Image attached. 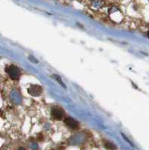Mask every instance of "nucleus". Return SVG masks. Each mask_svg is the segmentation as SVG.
<instances>
[{
  "label": "nucleus",
  "mask_w": 149,
  "mask_h": 150,
  "mask_svg": "<svg viewBox=\"0 0 149 150\" xmlns=\"http://www.w3.org/2000/svg\"><path fill=\"white\" fill-rule=\"evenodd\" d=\"M6 72L13 80H18L21 76V72L17 66L14 65H8L6 68Z\"/></svg>",
  "instance_id": "obj_1"
},
{
  "label": "nucleus",
  "mask_w": 149,
  "mask_h": 150,
  "mask_svg": "<svg viewBox=\"0 0 149 150\" xmlns=\"http://www.w3.org/2000/svg\"><path fill=\"white\" fill-rule=\"evenodd\" d=\"M54 77H56V79L57 80V81H59V82L60 83V84H61V86H62L63 87H64V88H66V86H65V85H64V83H62V81L61 80V79H60V77H59V76H56V75H55Z\"/></svg>",
  "instance_id": "obj_6"
},
{
  "label": "nucleus",
  "mask_w": 149,
  "mask_h": 150,
  "mask_svg": "<svg viewBox=\"0 0 149 150\" xmlns=\"http://www.w3.org/2000/svg\"><path fill=\"white\" fill-rule=\"evenodd\" d=\"M64 123L68 125L69 128H72V129H77L80 126L79 122L76 120H75L74 119L71 117H68L64 120Z\"/></svg>",
  "instance_id": "obj_3"
},
{
  "label": "nucleus",
  "mask_w": 149,
  "mask_h": 150,
  "mask_svg": "<svg viewBox=\"0 0 149 150\" xmlns=\"http://www.w3.org/2000/svg\"><path fill=\"white\" fill-rule=\"evenodd\" d=\"M104 145H105V146L107 147V149H116V147H115V145H113L112 143H110V142L109 141H107L106 140L105 143H104Z\"/></svg>",
  "instance_id": "obj_5"
},
{
  "label": "nucleus",
  "mask_w": 149,
  "mask_h": 150,
  "mask_svg": "<svg viewBox=\"0 0 149 150\" xmlns=\"http://www.w3.org/2000/svg\"><path fill=\"white\" fill-rule=\"evenodd\" d=\"M52 116L56 120H61L64 117V112L59 108H54L52 109Z\"/></svg>",
  "instance_id": "obj_2"
},
{
  "label": "nucleus",
  "mask_w": 149,
  "mask_h": 150,
  "mask_svg": "<svg viewBox=\"0 0 149 150\" xmlns=\"http://www.w3.org/2000/svg\"><path fill=\"white\" fill-rule=\"evenodd\" d=\"M147 35H148V38H149V31H148V33H147Z\"/></svg>",
  "instance_id": "obj_7"
},
{
  "label": "nucleus",
  "mask_w": 149,
  "mask_h": 150,
  "mask_svg": "<svg viewBox=\"0 0 149 150\" xmlns=\"http://www.w3.org/2000/svg\"><path fill=\"white\" fill-rule=\"evenodd\" d=\"M28 92L32 96H39L42 92V88L40 86L34 85L28 89Z\"/></svg>",
  "instance_id": "obj_4"
}]
</instances>
